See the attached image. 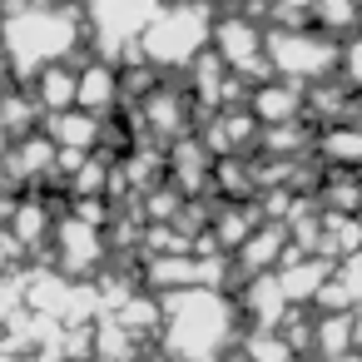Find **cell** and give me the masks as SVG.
Here are the masks:
<instances>
[{"instance_id": "8", "label": "cell", "mask_w": 362, "mask_h": 362, "mask_svg": "<svg viewBox=\"0 0 362 362\" xmlns=\"http://www.w3.org/2000/svg\"><path fill=\"white\" fill-rule=\"evenodd\" d=\"M45 139H50L55 149H70V154H95L100 119H95V115H75V110L50 115V119H45Z\"/></svg>"}, {"instance_id": "10", "label": "cell", "mask_w": 362, "mask_h": 362, "mask_svg": "<svg viewBox=\"0 0 362 362\" xmlns=\"http://www.w3.org/2000/svg\"><path fill=\"white\" fill-rule=\"evenodd\" d=\"M115 100H119V75H115L110 65H90V70L80 75V85H75V105L100 119Z\"/></svg>"}, {"instance_id": "1", "label": "cell", "mask_w": 362, "mask_h": 362, "mask_svg": "<svg viewBox=\"0 0 362 362\" xmlns=\"http://www.w3.org/2000/svg\"><path fill=\"white\" fill-rule=\"evenodd\" d=\"M164 347L179 362H218V352L233 337V308L214 288H189L164 298Z\"/></svg>"}, {"instance_id": "14", "label": "cell", "mask_w": 362, "mask_h": 362, "mask_svg": "<svg viewBox=\"0 0 362 362\" xmlns=\"http://www.w3.org/2000/svg\"><path fill=\"white\" fill-rule=\"evenodd\" d=\"M55 159H60V149H55L45 134H30V139L11 154V174H21V179H40V174L55 169Z\"/></svg>"}, {"instance_id": "11", "label": "cell", "mask_w": 362, "mask_h": 362, "mask_svg": "<svg viewBox=\"0 0 362 362\" xmlns=\"http://www.w3.org/2000/svg\"><path fill=\"white\" fill-rule=\"evenodd\" d=\"M273 278H278V288H283L288 303H303V298H317V293H322L327 263H317V258H298V263H283Z\"/></svg>"}, {"instance_id": "7", "label": "cell", "mask_w": 362, "mask_h": 362, "mask_svg": "<svg viewBox=\"0 0 362 362\" xmlns=\"http://www.w3.org/2000/svg\"><path fill=\"white\" fill-rule=\"evenodd\" d=\"M248 115H253V119H263V124H293V119L303 115V95H298V85L268 80V85H258V90H253Z\"/></svg>"}, {"instance_id": "17", "label": "cell", "mask_w": 362, "mask_h": 362, "mask_svg": "<svg viewBox=\"0 0 362 362\" xmlns=\"http://www.w3.org/2000/svg\"><path fill=\"white\" fill-rule=\"evenodd\" d=\"M313 16H317L322 35L352 30V25H357V0H313Z\"/></svg>"}, {"instance_id": "18", "label": "cell", "mask_w": 362, "mask_h": 362, "mask_svg": "<svg viewBox=\"0 0 362 362\" xmlns=\"http://www.w3.org/2000/svg\"><path fill=\"white\" fill-rule=\"evenodd\" d=\"M322 154L337 159V164L362 169V129H332V134H322Z\"/></svg>"}, {"instance_id": "19", "label": "cell", "mask_w": 362, "mask_h": 362, "mask_svg": "<svg viewBox=\"0 0 362 362\" xmlns=\"http://www.w3.org/2000/svg\"><path fill=\"white\" fill-rule=\"evenodd\" d=\"M204 169H209V159H204V149H199V144H179V154H174V174L184 179V189H199V179H204Z\"/></svg>"}, {"instance_id": "15", "label": "cell", "mask_w": 362, "mask_h": 362, "mask_svg": "<svg viewBox=\"0 0 362 362\" xmlns=\"http://www.w3.org/2000/svg\"><path fill=\"white\" fill-rule=\"evenodd\" d=\"M243 303L253 308V317H258L263 327H273V322L283 317V308H288V298H283V288H278L273 273H268V278H253L248 293H243Z\"/></svg>"}, {"instance_id": "2", "label": "cell", "mask_w": 362, "mask_h": 362, "mask_svg": "<svg viewBox=\"0 0 362 362\" xmlns=\"http://www.w3.org/2000/svg\"><path fill=\"white\" fill-rule=\"evenodd\" d=\"M75 40H80V16L55 6H21L0 25V45H6V60L21 80H40V70L70 55Z\"/></svg>"}, {"instance_id": "4", "label": "cell", "mask_w": 362, "mask_h": 362, "mask_svg": "<svg viewBox=\"0 0 362 362\" xmlns=\"http://www.w3.org/2000/svg\"><path fill=\"white\" fill-rule=\"evenodd\" d=\"M263 55L273 65V75H283V85H313V80H327L337 75L342 65V45L322 30H268L263 35Z\"/></svg>"}, {"instance_id": "9", "label": "cell", "mask_w": 362, "mask_h": 362, "mask_svg": "<svg viewBox=\"0 0 362 362\" xmlns=\"http://www.w3.org/2000/svg\"><path fill=\"white\" fill-rule=\"evenodd\" d=\"M283 248H288V223H263L248 233V243L238 248V263L253 268V278H268V268H283Z\"/></svg>"}, {"instance_id": "24", "label": "cell", "mask_w": 362, "mask_h": 362, "mask_svg": "<svg viewBox=\"0 0 362 362\" xmlns=\"http://www.w3.org/2000/svg\"><path fill=\"white\" fill-rule=\"evenodd\" d=\"M273 6H278V0H273Z\"/></svg>"}, {"instance_id": "12", "label": "cell", "mask_w": 362, "mask_h": 362, "mask_svg": "<svg viewBox=\"0 0 362 362\" xmlns=\"http://www.w3.org/2000/svg\"><path fill=\"white\" fill-rule=\"evenodd\" d=\"M75 85H80V75H70V70H45L40 80H35V110L50 119V115H65L70 105H75Z\"/></svg>"}, {"instance_id": "3", "label": "cell", "mask_w": 362, "mask_h": 362, "mask_svg": "<svg viewBox=\"0 0 362 362\" xmlns=\"http://www.w3.org/2000/svg\"><path fill=\"white\" fill-rule=\"evenodd\" d=\"M209 40H214V16H209V6H199V0H174V6H164V11L144 25L139 55H144L149 65H164V70H174V65H199V55H204Z\"/></svg>"}, {"instance_id": "6", "label": "cell", "mask_w": 362, "mask_h": 362, "mask_svg": "<svg viewBox=\"0 0 362 362\" xmlns=\"http://www.w3.org/2000/svg\"><path fill=\"white\" fill-rule=\"evenodd\" d=\"M55 238H60V268H65V273H95V268H100V258H105L100 228L70 218V223H60Z\"/></svg>"}, {"instance_id": "20", "label": "cell", "mask_w": 362, "mask_h": 362, "mask_svg": "<svg viewBox=\"0 0 362 362\" xmlns=\"http://www.w3.org/2000/svg\"><path fill=\"white\" fill-rule=\"evenodd\" d=\"M332 278H337V288L347 293V303L357 308V303H362V253H352V258H342Z\"/></svg>"}, {"instance_id": "23", "label": "cell", "mask_w": 362, "mask_h": 362, "mask_svg": "<svg viewBox=\"0 0 362 362\" xmlns=\"http://www.w3.org/2000/svg\"><path fill=\"white\" fill-rule=\"evenodd\" d=\"M0 80H6V45H0Z\"/></svg>"}, {"instance_id": "21", "label": "cell", "mask_w": 362, "mask_h": 362, "mask_svg": "<svg viewBox=\"0 0 362 362\" xmlns=\"http://www.w3.org/2000/svg\"><path fill=\"white\" fill-rule=\"evenodd\" d=\"M337 75H347V85H362V40L342 45V65H337Z\"/></svg>"}, {"instance_id": "5", "label": "cell", "mask_w": 362, "mask_h": 362, "mask_svg": "<svg viewBox=\"0 0 362 362\" xmlns=\"http://www.w3.org/2000/svg\"><path fill=\"white\" fill-rule=\"evenodd\" d=\"M159 0H90V21L105 55H124V40H139L144 25L159 16Z\"/></svg>"}, {"instance_id": "22", "label": "cell", "mask_w": 362, "mask_h": 362, "mask_svg": "<svg viewBox=\"0 0 362 362\" xmlns=\"http://www.w3.org/2000/svg\"><path fill=\"white\" fill-rule=\"evenodd\" d=\"M332 362H362V352H347V357H332Z\"/></svg>"}, {"instance_id": "16", "label": "cell", "mask_w": 362, "mask_h": 362, "mask_svg": "<svg viewBox=\"0 0 362 362\" xmlns=\"http://www.w3.org/2000/svg\"><path fill=\"white\" fill-rule=\"evenodd\" d=\"M45 228H50V214H45L40 199H25V204L16 209V218H11V238H16L21 248H35V243L45 238Z\"/></svg>"}, {"instance_id": "13", "label": "cell", "mask_w": 362, "mask_h": 362, "mask_svg": "<svg viewBox=\"0 0 362 362\" xmlns=\"http://www.w3.org/2000/svg\"><path fill=\"white\" fill-rule=\"evenodd\" d=\"M184 115H189V105H184L174 90H149V100H144V119H149L154 134H179V129H184Z\"/></svg>"}]
</instances>
